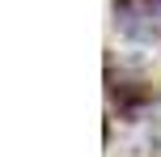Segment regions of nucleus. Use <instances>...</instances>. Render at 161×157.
<instances>
[{"label": "nucleus", "instance_id": "f257e3e1", "mask_svg": "<svg viewBox=\"0 0 161 157\" xmlns=\"http://www.w3.org/2000/svg\"><path fill=\"white\" fill-rule=\"evenodd\" d=\"M114 25L136 42H161V0H114Z\"/></svg>", "mask_w": 161, "mask_h": 157}]
</instances>
